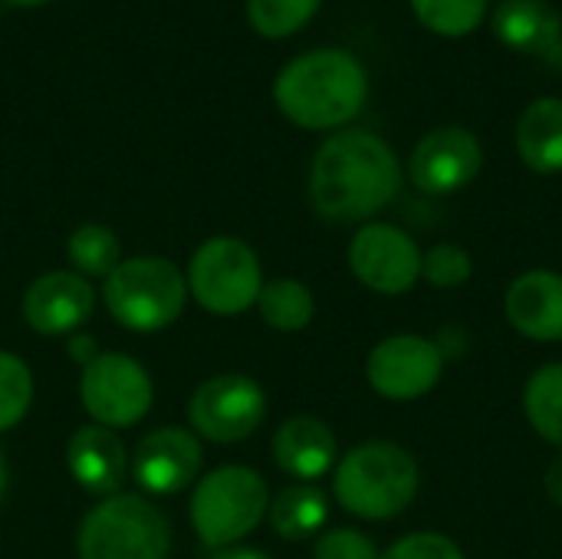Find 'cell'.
I'll return each instance as SVG.
<instances>
[{
    "instance_id": "obj_1",
    "label": "cell",
    "mask_w": 562,
    "mask_h": 559,
    "mask_svg": "<svg viewBox=\"0 0 562 559\" xmlns=\"http://www.w3.org/2000/svg\"><path fill=\"white\" fill-rule=\"evenodd\" d=\"M395 148L369 128H339L313 155L310 201L319 217L356 224L375 217L402 191Z\"/></svg>"
},
{
    "instance_id": "obj_2",
    "label": "cell",
    "mask_w": 562,
    "mask_h": 559,
    "mask_svg": "<svg viewBox=\"0 0 562 559\" xmlns=\"http://www.w3.org/2000/svg\"><path fill=\"white\" fill-rule=\"evenodd\" d=\"M369 99V72L349 53L336 46L293 56L273 79L277 109L300 128L339 132Z\"/></svg>"
},
{
    "instance_id": "obj_3",
    "label": "cell",
    "mask_w": 562,
    "mask_h": 559,
    "mask_svg": "<svg viewBox=\"0 0 562 559\" xmlns=\"http://www.w3.org/2000/svg\"><path fill=\"white\" fill-rule=\"evenodd\" d=\"M422 488L418 461L395 441H362L333 468V497L359 521H392L405 514Z\"/></svg>"
},
{
    "instance_id": "obj_4",
    "label": "cell",
    "mask_w": 562,
    "mask_h": 559,
    "mask_svg": "<svg viewBox=\"0 0 562 559\" xmlns=\"http://www.w3.org/2000/svg\"><path fill=\"white\" fill-rule=\"evenodd\" d=\"M109 316L132 333H158L171 326L188 303V280L168 257H128L102 280Z\"/></svg>"
},
{
    "instance_id": "obj_5",
    "label": "cell",
    "mask_w": 562,
    "mask_h": 559,
    "mask_svg": "<svg viewBox=\"0 0 562 559\" xmlns=\"http://www.w3.org/2000/svg\"><path fill=\"white\" fill-rule=\"evenodd\" d=\"M168 517L142 494L102 497L76 530L79 559H168Z\"/></svg>"
},
{
    "instance_id": "obj_6",
    "label": "cell",
    "mask_w": 562,
    "mask_h": 559,
    "mask_svg": "<svg viewBox=\"0 0 562 559\" xmlns=\"http://www.w3.org/2000/svg\"><path fill=\"white\" fill-rule=\"evenodd\" d=\"M270 511L267 481L247 465H224L204 474L191 494V527L211 550L240 544Z\"/></svg>"
},
{
    "instance_id": "obj_7",
    "label": "cell",
    "mask_w": 562,
    "mask_h": 559,
    "mask_svg": "<svg viewBox=\"0 0 562 559\" xmlns=\"http://www.w3.org/2000/svg\"><path fill=\"white\" fill-rule=\"evenodd\" d=\"M188 293L217 316H237L257 306L263 290V267L250 244L240 237H211L204 241L188 264Z\"/></svg>"
},
{
    "instance_id": "obj_8",
    "label": "cell",
    "mask_w": 562,
    "mask_h": 559,
    "mask_svg": "<svg viewBox=\"0 0 562 559\" xmlns=\"http://www.w3.org/2000/svg\"><path fill=\"white\" fill-rule=\"evenodd\" d=\"M79 399L95 425L119 432L148 415L155 385L138 359L125 353H99L89 366H82Z\"/></svg>"
},
{
    "instance_id": "obj_9",
    "label": "cell",
    "mask_w": 562,
    "mask_h": 559,
    "mask_svg": "<svg viewBox=\"0 0 562 559\" xmlns=\"http://www.w3.org/2000/svg\"><path fill=\"white\" fill-rule=\"evenodd\" d=\"M267 418V392L244 372H224L201 382L188 402L191 432L214 441L234 445L250 438Z\"/></svg>"
},
{
    "instance_id": "obj_10",
    "label": "cell",
    "mask_w": 562,
    "mask_h": 559,
    "mask_svg": "<svg viewBox=\"0 0 562 559\" xmlns=\"http://www.w3.org/2000/svg\"><path fill=\"white\" fill-rule=\"evenodd\" d=\"M349 270L366 290L402 297L422 280V247L398 224L369 221L349 241Z\"/></svg>"
},
{
    "instance_id": "obj_11",
    "label": "cell",
    "mask_w": 562,
    "mask_h": 559,
    "mask_svg": "<svg viewBox=\"0 0 562 559\" xmlns=\"http://www.w3.org/2000/svg\"><path fill=\"white\" fill-rule=\"evenodd\" d=\"M445 372V356L435 339L418 333H398L382 343L366 359V379L385 402L425 399Z\"/></svg>"
},
{
    "instance_id": "obj_12",
    "label": "cell",
    "mask_w": 562,
    "mask_h": 559,
    "mask_svg": "<svg viewBox=\"0 0 562 559\" xmlns=\"http://www.w3.org/2000/svg\"><path fill=\"white\" fill-rule=\"evenodd\" d=\"M484 168L481 138L461 125H441L428 132L408 158V178L425 194H454L468 188Z\"/></svg>"
},
{
    "instance_id": "obj_13",
    "label": "cell",
    "mask_w": 562,
    "mask_h": 559,
    "mask_svg": "<svg viewBox=\"0 0 562 559\" xmlns=\"http://www.w3.org/2000/svg\"><path fill=\"white\" fill-rule=\"evenodd\" d=\"M201 461H204V451H201V441L194 432L188 428H155L148 432L135 451H132V478L135 484L145 491V494H155V497H168V494H178L184 491L198 471H201Z\"/></svg>"
},
{
    "instance_id": "obj_14",
    "label": "cell",
    "mask_w": 562,
    "mask_h": 559,
    "mask_svg": "<svg viewBox=\"0 0 562 559\" xmlns=\"http://www.w3.org/2000/svg\"><path fill=\"white\" fill-rule=\"evenodd\" d=\"M20 310L23 323L40 336L72 333L92 316L95 290L76 270H49L26 287Z\"/></svg>"
},
{
    "instance_id": "obj_15",
    "label": "cell",
    "mask_w": 562,
    "mask_h": 559,
    "mask_svg": "<svg viewBox=\"0 0 562 559\" xmlns=\"http://www.w3.org/2000/svg\"><path fill=\"white\" fill-rule=\"evenodd\" d=\"M507 323L533 343H562V273L527 270L504 293Z\"/></svg>"
},
{
    "instance_id": "obj_16",
    "label": "cell",
    "mask_w": 562,
    "mask_h": 559,
    "mask_svg": "<svg viewBox=\"0 0 562 559\" xmlns=\"http://www.w3.org/2000/svg\"><path fill=\"white\" fill-rule=\"evenodd\" d=\"M66 468L82 491L95 497H112L128 474V451L112 428L82 425L66 445Z\"/></svg>"
},
{
    "instance_id": "obj_17",
    "label": "cell",
    "mask_w": 562,
    "mask_h": 559,
    "mask_svg": "<svg viewBox=\"0 0 562 559\" xmlns=\"http://www.w3.org/2000/svg\"><path fill=\"white\" fill-rule=\"evenodd\" d=\"M273 461L283 474L296 478L300 484H313L336 468L339 445L323 418L293 415L273 435Z\"/></svg>"
},
{
    "instance_id": "obj_18",
    "label": "cell",
    "mask_w": 562,
    "mask_h": 559,
    "mask_svg": "<svg viewBox=\"0 0 562 559\" xmlns=\"http://www.w3.org/2000/svg\"><path fill=\"white\" fill-rule=\"evenodd\" d=\"M491 30L524 56L557 59L562 49V16L550 0H504L491 13Z\"/></svg>"
},
{
    "instance_id": "obj_19",
    "label": "cell",
    "mask_w": 562,
    "mask_h": 559,
    "mask_svg": "<svg viewBox=\"0 0 562 559\" xmlns=\"http://www.w3.org/2000/svg\"><path fill=\"white\" fill-rule=\"evenodd\" d=\"M520 161L537 175H560L562 171V99L543 96L533 99L514 128Z\"/></svg>"
},
{
    "instance_id": "obj_20",
    "label": "cell",
    "mask_w": 562,
    "mask_h": 559,
    "mask_svg": "<svg viewBox=\"0 0 562 559\" xmlns=\"http://www.w3.org/2000/svg\"><path fill=\"white\" fill-rule=\"evenodd\" d=\"M270 527L283 540H310L329 521V497L316 484H293L270 501Z\"/></svg>"
},
{
    "instance_id": "obj_21",
    "label": "cell",
    "mask_w": 562,
    "mask_h": 559,
    "mask_svg": "<svg viewBox=\"0 0 562 559\" xmlns=\"http://www.w3.org/2000/svg\"><path fill=\"white\" fill-rule=\"evenodd\" d=\"M257 310H260V320L270 329L300 333V329H306L313 323L316 300H313V290L303 280L280 277V280L263 283V290L257 297Z\"/></svg>"
},
{
    "instance_id": "obj_22",
    "label": "cell",
    "mask_w": 562,
    "mask_h": 559,
    "mask_svg": "<svg viewBox=\"0 0 562 559\" xmlns=\"http://www.w3.org/2000/svg\"><path fill=\"white\" fill-rule=\"evenodd\" d=\"M524 415L543 441L562 448V362H547L527 379Z\"/></svg>"
},
{
    "instance_id": "obj_23",
    "label": "cell",
    "mask_w": 562,
    "mask_h": 559,
    "mask_svg": "<svg viewBox=\"0 0 562 559\" xmlns=\"http://www.w3.org/2000/svg\"><path fill=\"white\" fill-rule=\"evenodd\" d=\"M66 257L79 277L105 280L122 264V244L105 224H79L66 241Z\"/></svg>"
},
{
    "instance_id": "obj_24",
    "label": "cell",
    "mask_w": 562,
    "mask_h": 559,
    "mask_svg": "<svg viewBox=\"0 0 562 559\" xmlns=\"http://www.w3.org/2000/svg\"><path fill=\"white\" fill-rule=\"evenodd\" d=\"M422 26L438 36H468L487 20L491 0H408Z\"/></svg>"
},
{
    "instance_id": "obj_25",
    "label": "cell",
    "mask_w": 562,
    "mask_h": 559,
    "mask_svg": "<svg viewBox=\"0 0 562 559\" xmlns=\"http://www.w3.org/2000/svg\"><path fill=\"white\" fill-rule=\"evenodd\" d=\"M323 0H247L250 26L267 40H283L300 33L319 10Z\"/></svg>"
},
{
    "instance_id": "obj_26",
    "label": "cell",
    "mask_w": 562,
    "mask_h": 559,
    "mask_svg": "<svg viewBox=\"0 0 562 559\" xmlns=\"http://www.w3.org/2000/svg\"><path fill=\"white\" fill-rule=\"evenodd\" d=\"M33 405V372L30 366L13 356L0 353V432L16 428Z\"/></svg>"
},
{
    "instance_id": "obj_27",
    "label": "cell",
    "mask_w": 562,
    "mask_h": 559,
    "mask_svg": "<svg viewBox=\"0 0 562 559\" xmlns=\"http://www.w3.org/2000/svg\"><path fill=\"white\" fill-rule=\"evenodd\" d=\"M471 273H474V260L458 244H435L431 250L422 254V280L431 283L435 290H454L468 283Z\"/></svg>"
},
{
    "instance_id": "obj_28",
    "label": "cell",
    "mask_w": 562,
    "mask_h": 559,
    "mask_svg": "<svg viewBox=\"0 0 562 559\" xmlns=\"http://www.w3.org/2000/svg\"><path fill=\"white\" fill-rule=\"evenodd\" d=\"M313 559H379V547L356 527H336L316 537Z\"/></svg>"
},
{
    "instance_id": "obj_29",
    "label": "cell",
    "mask_w": 562,
    "mask_h": 559,
    "mask_svg": "<svg viewBox=\"0 0 562 559\" xmlns=\"http://www.w3.org/2000/svg\"><path fill=\"white\" fill-rule=\"evenodd\" d=\"M379 559H468L464 550L435 530H422V534H408L402 540H395L385 554H379Z\"/></svg>"
},
{
    "instance_id": "obj_30",
    "label": "cell",
    "mask_w": 562,
    "mask_h": 559,
    "mask_svg": "<svg viewBox=\"0 0 562 559\" xmlns=\"http://www.w3.org/2000/svg\"><path fill=\"white\" fill-rule=\"evenodd\" d=\"M543 488H547V494H550V501L562 507V448L560 455L550 461V468H547V478H543Z\"/></svg>"
},
{
    "instance_id": "obj_31",
    "label": "cell",
    "mask_w": 562,
    "mask_h": 559,
    "mask_svg": "<svg viewBox=\"0 0 562 559\" xmlns=\"http://www.w3.org/2000/svg\"><path fill=\"white\" fill-rule=\"evenodd\" d=\"M69 356H72L76 362L89 366V362L99 356V349H95V339H92V336H72V339H69Z\"/></svg>"
},
{
    "instance_id": "obj_32",
    "label": "cell",
    "mask_w": 562,
    "mask_h": 559,
    "mask_svg": "<svg viewBox=\"0 0 562 559\" xmlns=\"http://www.w3.org/2000/svg\"><path fill=\"white\" fill-rule=\"evenodd\" d=\"M211 559H273L267 550H257V547H240V544H234V547H224V550H214Z\"/></svg>"
},
{
    "instance_id": "obj_33",
    "label": "cell",
    "mask_w": 562,
    "mask_h": 559,
    "mask_svg": "<svg viewBox=\"0 0 562 559\" xmlns=\"http://www.w3.org/2000/svg\"><path fill=\"white\" fill-rule=\"evenodd\" d=\"M7 484H10V474H7V461H3V455H0V504H3V497H7Z\"/></svg>"
},
{
    "instance_id": "obj_34",
    "label": "cell",
    "mask_w": 562,
    "mask_h": 559,
    "mask_svg": "<svg viewBox=\"0 0 562 559\" xmlns=\"http://www.w3.org/2000/svg\"><path fill=\"white\" fill-rule=\"evenodd\" d=\"M3 3H10V7H43L49 0H3Z\"/></svg>"
}]
</instances>
